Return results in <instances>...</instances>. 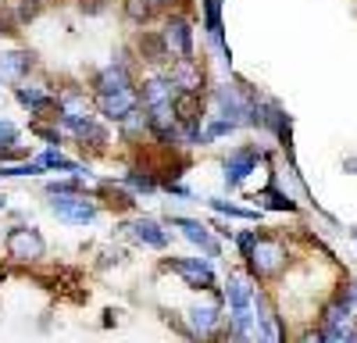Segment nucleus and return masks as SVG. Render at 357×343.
Here are the masks:
<instances>
[{
    "label": "nucleus",
    "instance_id": "nucleus-24",
    "mask_svg": "<svg viewBox=\"0 0 357 343\" xmlns=\"http://www.w3.org/2000/svg\"><path fill=\"white\" fill-rule=\"evenodd\" d=\"M126 186H132V190H143V193H151L158 183H154L151 176H139V172H129V176H126Z\"/></svg>",
    "mask_w": 357,
    "mask_h": 343
},
{
    "label": "nucleus",
    "instance_id": "nucleus-1",
    "mask_svg": "<svg viewBox=\"0 0 357 343\" xmlns=\"http://www.w3.org/2000/svg\"><path fill=\"white\" fill-rule=\"evenodd\" d=\"M54 197V215L61 218V222H72V225H86V222H93L97 218V208L89 204L86 197H79L75 190H68V193H50Z\"/></svg>",
    "mask_w": 357,
    "mask_h": 343
},
{
    "label": "nucleus",
    "instance_id": "nucleus-10",
    "mask_svg": "<svg viewBox=\"0 0 357 343\" xmlns=\"http://www.w3.org/2000/svg\"><path fill=\"white\" fill-rule=\"evenodd\" d=\"M257 165V151H240V154H232L225 161V183L229 186H240L247 176H250V168Z\"/></svg>",
    "mask_w": 357,
    "mask_h": 343
},
{
    "label": "nucleus",
    "instance_id": "nucleus-5",
    "mask_svg": "<svg viewBox=\"0 0 357 343\" xmlns=\"http://www.w3.org/2000/svg\"><path fill=\"white\" fill-rule=\"evenodd\" d=\"M97 107L107 114V119L126 122L129 114L136 111V90H126V93H97Z\"/></svg>",
    "mask_w": 357,
    "mask_h": 343
},
{
    "label": "nucleus",
    "instance_id": "nucleus-2",
    "mask_svg": "<svg viewBox=\"0 0 357 343\" xmlns=\"http://www.w3.org/2000/svg\"><path fill=\"white\" fill-rule=\"evenodd\" d=\"M168 268L178 275V279H186L193 290H211L215 286V272L207 261H197V257H172Z\"/></svg>",
    "mask_w": 357,
    "mask_h": 343
},
{
    "label": "nucleus",
    "instance_id": "nucleus-25",
    "mask_svg": "<svg viewBox=\"0 0 357 343\" xmlns=\"http://www.w3.org/2000/svg\"><path fill=\"white\" fill-rule=\"evenodd\" d=\"M43 172V165L36 161V165H15V168H0V176H40Z\"/></svg>",
    "mask_w": 357,
    "mask_h": 343
},
{
    "label": "nucleus",
    "instance_id": "nucleus-17",
    "mask_svg": "<svg viewBox=\"0 0 357 343\" xmlns=\"http://www.w3.org/2000/svg\"><path fill=\"white\" fill-rule=\"evenodd\" d=\"M190 319H193V329H197V333H211L215 322H218V311H215V307H197Z\"/></svg>",
    "mask_w": 357,
    "mask_h": 343
},
{
    "label": "nucleus",
    "instance_id": "nucleus-26",
    "mask_svg": "<svg viewBox=\"0 0 357 343\" xmlns=\"http://www.w3.org/2000/svg\"><path fill=\"white\" fill-rule=\"evenodd\" d=\"M15 136H18V129H15L11 122H4V119H0V143H4V147H11V143H15Z\"/></svg>",
    "mask_w": 357,
    "mask_h": 343
},
{
    "label": "nucleus",
    "instance_id": "nucleus-14",
    "mask_svg": "<svg viewBox=\"0 0 357 343\" xmlns=\"http://www.w3.org/2000/svg\"><path fill=\"white\" fill-rule=\"evenodd\" d=\"M143 104H146V107L172 104V82H168V79H146V82H143Z\"/></svg>",
    "mask_w": 357,
    "mask_h": 343
},
{
    "label": "nucleus",
    "instance_id": "nucleus-9",
    "mask_svg": "<svg viewBox=\"0 0 357 343\" xmlns=\"http://www.w3.org/2000/svg\"><path fill=\"white\" fill-rule=\"evenodd\" d=\"M165 43H168V50H175L178 57H190V50H193V36H190L186 18H172V22H168V29H165Z\"/></svg>",
    "mask_w": 357,
    "mask_h": 343
},
{
    "label": "nucleus",
    "instance_id": "nucleus-7",
    "mask_svg": "<svg viewBox=\"0 0 357 343\" xmlns=\"http://www.w3.org/2000/svg\"><path fill=\"white\" fill-rule=\"evenodd\" d=\"M172 225H175L178 233H183V236L190 240V243H197L204 254H211V257L218 254V243H215V236H211V233H207V225H200V222H193V218H175Z\"/></svg>",
    "mask_w": 357,
    "mask_h": 343
},
{
    "label": "nucleus",
    "instance_id": "nucleus-29",
    "mask_svg": "<svg viewBox=\"0 0 357 343\" xmlns=\"http://www.w3.org/2000/svg\"><path fill=\"white\" fill-rule=\"evenodd\" d=\"M0 208H4V197H0Z\"/></svg>",
    "mask_w": 357,
    "mask_h": 343
},
{
    "label": "nucleus",
    "instance_id": "nucleus-6",
    "mask_svg": "<svg viewBox=\"0 0 357 343\" xmlns=\"http://www.w3.org/2000/svg\"><path fill=\"white\" fill-rule=\"evenodd\" d=\"M61 125L68 129V132H75L82 143L89 139V143H93V147H104V143H107V132L93 122V119H86V114H65V119H61Z\"/></svg>",
    "mask_w": 357,
    "mask_h": 343
},
{
    "label": "nucleus",
    "instance_id": "nucleus-22",
    "mask_svg": "<svg viewBox=\"0 0 357 343\" xmlns=\"http://www.w3.org/2000/svg\"><path fill=\"white\" fill-rule=\"evenodd\" d=\"M261 200H264L268 208H275V211H293V208H296V204H293L289 197H282V193H275V190H268V193H261Z\"/></svg>",
    "mask_w": 357,
    "mask_h": 343
},
{
    "label": "nucleus",
    "instance_id": "nucleus-19",
    "mask_svg": "<svg viewBox=\"0 0 357 343\" xmlns=\"http://www.w3.org/2000/svg\"><path fill=\"white\" fill-rule=\"evenodd\" d=\"M143 54H151V61H165L168 57V43H165V36L158 40V36H143Z\"/></svg>",
    "mask_w": 357,
    "mask_h": 343
},
{
    "label": "nucleus",
    "instance_id": "nucleus-23",
    "mask_svg": "<svg viewBox=\"0 0 357 343\" xmlns=\"http://www.w3.org/2000/svg\"><path fill=\"white\" fill-rule=\"evenodd\" d=\"M211 208H215V211H222V215H232V218H257L254 211L236 208V204H225V200H211Z\"/></svg>",
    "mask_w": 357,
    "mask_h": 343
},
{
    "label": "nucleus",
    "instance_id": "nucleus-28",
    "mask_svg": "<svg viewBox=\"0 0 357 343\" xmlns=\"http://www.w3.org/2000/svg\"><path fill=\"white\" fill-rule=\"evenodd\" d=\"M347 297H350V304H357V282H354V290H347Z\"/></svg>",
    "mask_w": 357,
    "mask_h": 343
},
{
    "label": "nucleus",
    "instance_id": "nucleus-3",
    "mask_svg": "<svg viewBox=\"0 0 357 343\" xmlns=\"http://www.w3.org/2000/svg\"><path fill=\"white\" fill-rule=\"evenodd\" d=\"M247 261H250V268H254L257 275H272V272H279V265H282V247L272 243V240H254Z\"/></svg>",
    "mask_w": 357,
    "mask_h": 343
},
{
    "label": "nucleus",
    "instance_id": "nucleus-13",
    "mask_svg": "<svg viewBox=\"0 0 357 343\" xmlns=\"http://www.w3.org/2000/svg\"><path fill=\"white\" fill-rule=\"evenodd\" d=\"M29 65H33V54H25V50L0 54V79H22Z\"/></svg>",
    "mask_w": 357,
    "mask_h": 343
},
{
    "label": "nucleus",
    "instance_id": "nucleus-21",
    "mask_svg": "<svg viewBox=\"0 0 357 343\" xmlns=\"http://www.w3.org/2000/svg\"><path fill=\"white\" fill-rule=\"evenodd\" d=\"M18 100L25 104V107H33V111H43L50 100H47V93H40V90H29V86H22L18 90Z\"/></svg>",
    "mask_w": 357,
    "mask_h": 343
},
{
    "label": "nucleus",
    "instance_id": "nucleus-27",
    "mask_svg": "<svg viewBox=\"0 0 357 343\" xmlns=\"http://www.w3.org/2000/svg\"><path fill=\"white\" fill-rule=\"evenodd\" d=\"M36 132H40L47 143H57V132H54V129H36Z\"/></svg>",
    "mask_w": 357,
    "mask_h": 343
},
{
    "label": "nucleus",
    "instance_id": "nucleus-11",
    "mask_svg": "<svg viewBox=\"0 0 357 343\" xmlns=\"http://www.w3.org/2000/svg\"><path fill=\"white\" fill-rule=\"evenodd\" d=\"M126 90H132V79H129V72L122 65H111V68L100 72L97 93H126Z\"/></svg>",
    "mask_w": 357,
    "mask_h": 343
},
{
    "label": "nucleus",
    "instance_id": "nucleus-20",
    "mask_svg": "<svg viewBox=\"0 0 357 343\" xmlns=\"http://www.w3.org/2000/svg\"><path fill=\"white\" fill-rule=\"evenodd\" d=\"M126 11H129V18L146 22V18L154 15V0H126Z\"/></svg>",
    "mask_w": 357,
    "mask_h": 343
},
{
    "label": "nucleus",
    "instance_id": "nucleus-15",
    "mask_svg": "<svg viewBox=\"0 0 357 343\" xmlns=\"http://www.w3.org/2000/svg\"><path fill=\"white\" fill-rule=\"evenodd\" d=\"M204 15H207V33L222 47V0H204Z\"/></svg>",
    "mask_w": 357,
    "mask_h": 343
},
{
    "label": "nucleus",
    "instance_id": "nucleus-4",
    "mask_svg": "<svg viewBox=\"0 0 357 343\" xmlns=\"http://www.w3.org/2000/svg\"><path fill=\"white\" fill-rule=\"evenodd\" d=\"M8 250L18 261H36V257H43V236L36 229H15L8 236Z\"/></svg>",
    "mask_w": 357,
    "mask_h": 343
},
{
    "label": "nucleus",
    "instance_id": "nucleus-18",
    "mask_svg": "<svg viewBox=\"0 0 357 343\" xmlns=\"http://www.w3.org/2000/svg\"><path fill=\"white\" fill-rule=\"evenodd\" d=\"M40 165H43V168H61V172H75V176H82V168H79L75 161H68V158H61V154H54V151H47V154L40 158Z\"/></svg>",
    "mask_w": 357,
    "mask_h": 343
},
{
    "label": "nucleus",
    "instance_id": "nucleus-12",
    "mask_svg": "<svg viewBox=\"0 0 357 343\" xmlns=\"http://www.w3.org/2000/svg\"><path fill=\"white\" fill-rule=\"evenodd\" d=\"M129 233H132L139 243H146V247H165V243H168V233H165L154 218H136V222L129 225Z\"/></svg>",
    "mask_w": 357,
    "mask_h": 343
},
{
    "label": "nucleus",
    "instance_id": "nucleus-16",
    "mask_svg": "<svg viewBox=\"0 0 357 343\" xmlns=\"http://www.w3.org/2000/svg\"><path fill=\"white\" fill-rule=\"evenodd\" d=\"M218 104H222V111H225V119H229V122L243 119V104H240V97H236L232 90H222V93H218Z\"/></svg>",
    "mask_w": 357,
    "mask_h": 343
},
{
    "label": "nucleus",
    "instance_id": "nucleus-8",
    "mask_svg": "<svg viewBox=\"0 0 357 343\" xmlns=\"http://www.w3.org/2000/svg\"><path fill=\"white\" fill-rule=\"evenodd\" d=\"M172 111H175V122L197 125V119H200V93H197V90L172 93Z\"/></svg>",
    "mask_w": 357,
    "mask_h": 343
}]
</instances>
